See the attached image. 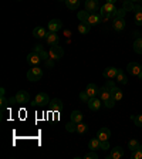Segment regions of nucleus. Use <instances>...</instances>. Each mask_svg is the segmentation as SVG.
Masks as SVG:
<instances>
[{"mask_svg":"<svg viewBox=\"0 0 142 159\" xmlns=\"http://www.w3.org/2000/svg\"><path fill=\"white\" fill-rule=\"evenodd\" d=\"M115 11H117L115 4H112V3H105L104 6H101V11H99V14L103 16V19H109L111 16L114 17Z\"/></svg>","mask_w":142,"mask_h":159,"instance_id":"nucleus-1","label":"nucleus"},{"mask_svg":"<svg viewBox=\"0 0 142 159\" xmlns=\"http://www.w3.org/2000/svg\"><path fill=\"white\" fill-rule=\"evenodd\" d=\"M41 77H43V70L40 68L39 66H34L33 68H30L29 73H27V80H29V81H33V83L39 81Z\"/></svg>","mask_w":142,"mask_h":159,"instance_id":"nucleus-2","label":"nucleus"},{"mask_svg":"<svg viewBox=\"0 0 142 159\" xmlns=\"http://www.w3.org/2000/svg\"><path fill=\"white\" fill-rule=\"evenodd\" d=\"M47 104H50V97L46 93H39L36 95V98L33 99L31 105L33 107H46Z\"/></svg>","mask_w":142,"mask_h":159,"instance_id":"nucleus-3","label":"nucleus"},{"mask_svg":"<svg viewBox=\"0 0 142 159\" xmlns=\"http://www.w3.org/2000/svg\"><path fill=\"white\" fill-rule=\"evenodd\" d=\"M64 56V48L60 46H51L50 47V58L51 60H60Z\"/></svg>","mask_w":142,"mask_h":159,"instance_id":"nucleus-4","label":"nucleus"},{"mask_svg":"<svg viewBox=\"0 0 142 159\" xmlns=\"http://www.w3.org/2000/svg\"><path fill=\"white\" fill-rule=\"evenodd\" d=\"M85 10L89 13H97L99 10L98 0H85Z\"/></svg>","mask_w":142,"mask_h":159,"instance_id":"nucleus-5","label":"nucleus"},{"mask_svg":"<svg viewBox=\"0 0 142 159\" xmlns=\"http://www.w3.org/2000/svg\"><path fill=\"white\" fill-rule=\"evenodd\" d=\"M14 97H16L17 104H27V102H30V94L27 93V91H19V93H17Z\"/></svg>","mask_w":142,"mask_h":159,"instance_id":"nucleus-6","label":"nucleus"},{"mask_svg":"<svg viewBox=\"0 0 142 159\" xmlns=\"http://www.w3.org/2000/svg\"><path fill=\"white\" fill-rule=\"evenodd\" d=\"M61 29H63V23H61V20L53 19V20H50V21H48V30H50V31L57 33V31H60Z\"/></svg>","mask_w":142,"mask_h":159,"instance_id":"nucleus-7","label":"nucleus"},{"mask_svg":"<svg viewBox=\"0 0 142 159\" xmlns=\"http://www.w3.org/2000/svg\"><path fill=\"white\" fill-rule=\"evenodd\" d=\"M41 61V57H40L39 53H36V51H31V53L27 56V63L30 64V66H39V63Z\"/></svg>","mask_w":142,"mask_h":159,"instance_id":"nucleus-8","label":"nucleus"},{"mask_svg":"<svg viewBox=\"0 0 142 159\" xmlns=\"http://www.w3.org/2000/svg\"><path fill=\"white\" fill-rule=\"evenodd\" d=\"M50 109L54 111V112H60L61 109H63V102H61V99L60 98H53L50 99Z\"/></svg>","mask_w":142,"mask_h":159,"instance_id":"nucleus-9","label":"nucleus"},{"mask_svg":"<svg viewBox=\"0 0 142 159\" xmlns=\"http://www.w3.org/2000/svg\"><path fill=\"white\" fill-rule=\"evenodd\" d=\"M126 71H128L131 75H136L138 77L139 75V73H141V66H139L138 63H129L128 66H126Z\"/></svg>","mask_w":142,"mask_h":159,"instance_id":"nucleus-10","label":"nucleus"},{"mask_svg":"<svg viewBox=\"0 0 142 159\" xmlns=\"http://www.w3.org/2000/svg\"><path fill=\"white\" fill-rule=\"evenodd\" d=\"M46 41L48 46H58V36L54 31H48L46 36Z\"/></svg>","mask_w":142,"mask_h":159,"instance_id":"nucleus-11","label":"nucleus"},{"mask_svg":"<svg viewBox=\"0 0 142 159\" xmlns=\"http://www.w3.org/2000/svg\"><path fill=\"white\" fill-rule=\"evenodd\" d=\"M109 136H111V131H109L108 128H99L98 132H97V138L99 139V141H108Z\"/></svg>","mask_w":142,"mask_h":159,"instance_id":"nucleus-12","label":"nucleus"},{"mask_svg":"<svg viewBox=\"0 0 142 159\" xmlns=\"http://www.w3.org/2000/svg\"><path fill=\"white\" fill-rule=\"evenodd\" d=\"M124 156V149L121 146H115L111 151V155L107 156V159H121Z\"/></svg>","mask_w":142,"mask_h":159,"instance_id":"nucleus-13","label":"nucleus"},{"mask_svg":"<svg viewBox=\"0 0 142 159\" xmlns=\"http://www.w3.org/2000/svg\"><path fill=\"white\" fill-rule=\"evenodd\" d=\"M98 98L101 101H107V99L111 98V89H108L107 87H101L98 89Z\"/></svg>","mask_w":142,"mask_h":159,"instance_id":"nucleus-14","label":"nucleus"},{"mask_svg":"<svg viewBox=\"0 0 142 159\" xmlns=\"http://www.w3.org/2000/svg\"><path fill=\"white\" fill-rule=\"evenodd\" d=\"M119 70L115 68V67H108V68L104 70V77H105L107 80H114L117 77V74H118Z\"/></svg>","mask_w":142,"mask_h":159,"instance_id":"nucleus-15","label":"nucleus"},{"mask_svg":"<svg viewBox=\"0 0 142 159\" xmlns=\"http://www.w3.org/2000/svg\"><path fill=\"white\" fill-rule=\"evenodd\" d=\"M103 20V16L101 14H97V13H89V17H88V24L91 27L93 26H97V24L101 23Z\"/></svg>","mask_w":142,"mask_h":159,"instance_id":"nucleus-16","label":"nucleus"},{"mask_svg":"<svg viewBox=\"0 0 142 159\" xmlns=\"http://www.w3.org/2000/svg\"><path fill=\"white\" fill-rule=\"evenodd\" d=\"M88 108L91 109V111H98L99 108H101V102H99V98H97V97H93V98H89L88 102Z\"/></svg>","mask_w":142,"mask_h":159,"instance_id":"nucleus-17","label":"nucleus"},{"mask_svg":"<svg viewBox=\"0 0 142 159\" xmlns=\"http://www.w3.org/2000/svg\"><path fill=\"white\" fill-rule=\"evenodd\" d=\"M33 36L36 37V39H46L47 31L44 27L37 26V27H34V30H33Z\"/></svg>","mask_w":142,"mask_h":159,"instance_id":"nucleus-18","label":"nucleus"},{"mask_svg":"<svg viewBox=\"0 0 142 159\" xmlns=\"http://www.w3.org/2000/svg\"><path fill=\"white\" fill-rule=\"evenodd\" d=\"M112 27L115 31H122V30L125 29V20L124 19H114Z\"/></svg>","mask_w":142,"mask_h":159,"instance_id":"nucleus-19","label":"nucleus"},{"mask_svg":"<svg viewBox=\"0 0 142 159\" xmlns=\"http://www.w3.org/2000/svg\"><path fill=\"white\" fill-rule=\"evenodd\" d=\"M98 87L95 85V84H88V85H87V94H88L89 95V98H93V97H97L98 95Z\"/></svg>","mask_w":142,"mask_h":159,"instance_id":"nucleus-20","label":"nucleus"},{"mask_svg":"<svg viewBox=\"0 0 142 159\" xmlns=\"http://www.w3.org/2000/svg\"><path fill=\"white\" fill-rule=\"evenodd\" d=\"M134 11H135V24L136 26H142V10H141V6H135L134 7Z\"/></svg>","mask_w":142,"mask_h":159,"instance_id":"nucleus-21","label":"nucleus"},{"mask_svg":"<svg viewBox=\"0 0 142 159\" xmlns=\"http://www.w3.org/2000/svg\"><path fill=\"white\" fill-rule=\"evenodd\" d=\"M88 148H89V151H97V149H99V148H101V141H99L98 138L89 139Z\"/></svg>","mask_w":142,"mask_h":159,"instance_id":"nucleus-22","label":"nucleus"},{"mask_svg":"<svg viewBox=\"0 0 142 159\" xmlns=\"http://www.w3.org/2000/svg\"><path fill=\"white\" fill-rule=\"evenodd\" d=\"M77 17H78V20L81 21V23H88L89 11H87V10H83V11H78V13H77Z\"/></svg>","mask_w":142,"mask_h":159,"instance_id":"nucleus-23","label":"nucleus"},{"mask_svg":"<svg viewBox=\"0 0 142 159\" xmlns=\"http://www.w3.org/2000/svg\"><path fill=\"white\" fill-rule=\"evenodd\" d=\"M111 97H112L115 101H121V99H122V91L119 88H117V87H114V88L111 89Z\"/></svg>","mask_w":142,"mask_h":159,"instance_id":"nucleus-24","label":"nucleus"},{"mask_svg":"<svg viewBox=\"0 0 142 159\" xmlns=\"http://www.w3.org/2000/svg\"><path fill=\"white\" fill-rule=\"evenodd\" d=\"M77 29H78V31L81 34H88L89 30H91V26H89L88 23H81V21H80V24H78Z\"/></svg>","mask_w":142,"mask_h":159,"instance_id":"nucleus-25","label":"nucleus"},{"mask_svg":"<svg viewBox=\"0 0 142 159\" xmlns=\"http://www.w3.org/2000/svg\"><path fill=\"white\" fill-rule=\"evenodd\" d=\"M134 51L142 54V37H136V40L134 41Z\"/></svg>","mask_w":142,"mask_h":159,"instance_id":"nucleus-26","label":"nucleus"},{"mask_svg":"<svg viewBox=\"0 0 142 159\" xmlns=\"http://www.w3.org/2000/svg\"><path fill=\"white\" fill-rule=\"evenodd\" d=\"M66 6L70 10H77L80 7V0H66Z\"/></svg>","mask_w":142,"mask_h":159,"instance_id":"nucleus-27","label":"nucleus"},{"mask_svg":"<svg viewBox=\"0 0 142 159\" xmlns=\"http://www.w3.org/2000/svg\"><path fill=\"white\" fill-rule=\"evenodd\" d=\"M71 121L76 124L81 122V121H83V114L80 112V111H73V112H71Z\"/></svg>","mask_w":142,"mask_h":159,"instance_id":"nucleus-28","label":"nucleus"},{"mask_svg":"<svg viewBox=\"0 0 142 159\" xmlns=\"http://www.w3.org/2000/svg\"><path fill=\"white\" fill-rule=\"evenodd\" d=\"M115 80H117V81H118L119 84H126V83H128V80H126V75L122 73V71H121V70H119V71H118V74H117Z\"/></svg>","mask_w":142,"mask_h":159,"instance_id":"nucleus-29","label":"nucleus"},{"mask_svg":"<svg viewBox=\"0 0 142 159\" xmlns=\"http://www.w3.org/2000/svg\"><path fill=\"white\" fill-rule=\"evenodd\" d=\"M87 129H88V125H87V124H84L83 121L77 124V134H85Z\"/></svg>","mask_w":142,"mask_h":159,"instance_id":"nucleus-30","label":"nucleus"},{"mask_svg":"<svg viewBox=\"0 0 142 159\" xmlns=\"http://www.w3.org/2000/svg\"><path fill=\"white\" fill-rule=\"evenodd\" d=\"M126 14V10L124 9V7H121V9H117L115 14H114V19H124Z\"/></svg>","mask_w":142,"mask_h":159,"instance_id":"nucleus-31","label":"nucleus"},{"mask_svg":"<svg viewBox=\"0 0 142 159\" xmlns=\"http://www.w3.org/2000/svg\"><path fill=\"white\" fill-rule=\"evenodd\" d=\"M138 146H139V142L136 141V139H131V141L128 142V148H129V151H131V152H132V151H135Z\"/></svg>","mask_w":142,"mask_h":159,"instance_id":"nucleus-32","label":"nucleus"},{"mask_svg":"<svg viewBox=\"0 0 142 159\" xmlns=\"http://www.w3.org/2000/svg\"><path fill=\"white\" fill-rule=\"evenodd\" d=\"M122 7L126 10V11H131V10H134V7H135V4L131 2V0H125L122 4Z\"/></svg>","mask_w":142,"mask_h":159,"instance_id":"nucleus-33","label":"nucleus"},{"mask_svg":"<svg viewBox=\"0 0 142 159\" xmlns=\"http://www.w3.org/2000/svg\"><path fill=\"white\" fill-rule=\"evenodd\" d=\"M66 129L68 131V132H77V124L71 121V122H68L66 125Z\"/></svg>","mask_w":142,"mask_h":159,"instance_id":"nucleus-34","label":"nucleus"},{"mask_svg":"<svg viewBox=\"0 0 142 159\" xmlns=\"http://www.w3.org/2000/svg\"><path fill=\"white\" fill-rule=\"evenodd\" d=\"M131 159H142V151H139V149L132 151V153H131Z\"/></svg>","mask_w":142,"mask_h":159,"instance_id":"nucleus-35","label":"nucleus"},{"mask_svg":"<svg viewBox=\"0 0 142 159\" xmlns=\"http://www.w3.org/2000/svg\"><path fill=\"white\" fill-rule=\"evenodd\" d=\"M131 119H134V122H135V125H136V126H139V128L142 126V115L131 116Z\"/></svg>","mask_w":142,"mask_h":159,"instance_id":"nucleus-36","label":"nucleus"},{"mask_svg":"<svg viewBox=\"0 0 142 159\" xmlns=\"http://www.w3.org/2000/svg\"><path fill=\"white\" fill-rule=\"evenodd\" d=\"M80 99H81V102H88V101H89V95L87 94V91L80 93Z\"/></svg>","mask_w":142,"mask_h":159,"instance_id":"nucleus-37","label":"nucleus"},{"mask_svg":"<svg viewBox=\"0 0 142 159\" xmlns=\"http://www.w3.org/2000/svg\"><path fill=\"white\" fill-rule=\"evenodd\" d=\"M115 102H117V101L112 98V97H111V98H109V99H107V101H104V105H105L107 108H112V107L115 105Z\"/></svg>","mask_w":142,"mask_h":159,"instance_id":"nucleus-38","label":"nucleus"},{"mask_svg":"<svg viewBox=\"0 0 142 159\" xmlns=\"http://www.w3.org/2000/svg\"><path fill=\"white\" fill-rule=\"evenodd\" d=\"M84 159H98V155L95 153V151H91V152H88L84 156Z\"/></svg>","mask_w":142,"mask_h":159,"instance_id":"nucleus-39","label":"nucleus"},{"mask_svg":"<svg viewBox=\"0 0 142 159\" xmlns=\"http://www.w3.org/2000/svg\"><path fill=\"white\" fill-rule=\"evenodd\" d=\"M40 57H41V60H43V61H47V60H48V57H50V53H47L46 50H43V51H40Z\"/></svg>","mask_w":142,"mask_h":159,"instance_id":"nucleus-40","label":"nucleus"},{"mask_svg":"<svg viewBox=\"0 0 142 159\" xmlns=\"http://www.w3.org/2000/svg\"><path fill=\"white\" fill-rule=\"evenodd\" d=\"M101 149H103V151H107V149H109L108 141H101Z\"/></svg>","mask_w":142,"mask_h":159,"instance_id":"nucleus-41","label":"nucleus"},{"mask_svg":"<svg viewBox=\"0 0 142 159\" xmlns=\"http://www.w3.org/2000/svg\"><path fill=\"white\" fill-rule=\"evenodd\" d=\"M105 87H107L108 89H112L114 87H115V83H114L112 80H108V81H107V84H105Z\"/></svg>","mask_w":142,"mask_h":159,"instance_id":"nucleus-42","label":"nucleus"},{"mask_svg":"<svg viewBox=\"0 0 142 159\" xmlns=\"http://www.w3.org/2000/svg\"><path fill=\"white\" fill-rule=\"evenodd\" d=\"M0 101H2V102H0V105H2V108L4 109V107L7 105V102H9V99H6V97H2V99H0Z\"/></svg>","mask_w":142,"mask_h":159,"instance_id":"nucleus-43","label":"nucleus"},{"mask_svg":"<svg viewBox=\"0 0 142 159\" xmlns=\"http://www.w3.org/2000/svg\"><path fill=\"white\" fill-rule=\"evenodd\" d=\"M43 46H41V44H36V47H34V51H36V53H40V51H43Z\"/></svg>","mask_w":142,"mask_h":159,"instance_id":"nucleus-44","label":"nucleus"},{"mask_svg":"<svg viewBox=\"0 0 142 159\" xmlns=\"http://www.w3.org/2000/svg\"><path fill=\"white\" fill-rule=\"evenodd\" d=\"M64 36L70 37V36H71V31H70V30H64Z\"/></svg>","mask_w":142,"mask_h":159,"instance_id":"nucleus-45","label":"nucleus"},{"mask_svg":"<svg viewBox=\"0 0 142 159\" xmlns=\"http://www.w3.org/2000/svg\"><path fill=\"white\" fill-rule=\"evenodd\" d=\"M0 95H2V97H3V95H6V89H4L3 87L0 88Z\"/></svg>","mask_w":142,"mask_h":159,"instance_id":"nucleus-46","label":"nucleus"},{"mask_svg":"<svg viewBox=\"0 0 142 159\" xmlns=\"http://www.w3.org/2000/svg\"><path fill=\"white\" fill-rule=\"evenodd\" d=\"M107 3H112V4H115V3H117V0H107Z\"/></svg>","mask_w":142,"mask_h":159,"instance_id":"nucleus-47","label":"nucleus"},{"mask_svg":"<svg viewBox=\"0 0 142 159\" xmlns=\"http://www.w3.org/2000/svg\"><path fill=\"white\" fill-rule=\"evenodd\" d=\"M53 61H54V60H53ZM53 61H47V67H51V66H53Z\"/></svg>","mask_w":142,"mask_h":159,"instance_id":"nucleus-48","label":"nucleus"},{"mask_svg":"<svg viewBox=\"0 0 142 159\" xmlns=\"http://www.w3.org/2000/svg\"><path fill=\"white\" fill-rule=\"evenodd\" d=\"M138 78H139V80H142V66H141V73H139V75H138Z\"/></svg>","mask_w":142,"mask_h":159,"instance_id":"nucleus-49","label":"nucleus"},{"mask_svg":"<svg viewBox=\"0 0 142 159\" xmlns=\"http://www.w3.org/2000/svg\"><path fill=\"white\" fill-rule=\"evenodd\" d=\"M131 2H132V3H136V2H139V3L142 4V0H131Z\"/></svg>","mask_w":142,"mask_h":159,"instance_id":"nucleus-50","label":"nucleus"},{"mask_svg":"<svg viewBox=\"0 0 142 159\" xmlns=\"http://www.w3.org/2000/svg\"><path fill=\"white\" fill-rule=\"evenodd\" d=\"M136 149H139V151H142V145H139V146H138V148H136Z\"/></svg>","mask_w":142,"mask_h":159,"instance_id":"nucleus-51","label":"nucleus"},{"mask_svg":"<svg viewBox=\"0 0 142 159\" xmlns=\"http://www.w3.org/2000/svg\"><path fill=\"white\" fill-rule=\"evenodd\" d=\"M58 2H66V0H58Z\"/></svg>","mask_w":142,"mask_h":159,"instance_id":"nucleus-52","label":"nucleus"},{"mask_svg":"<svg viewBox=\"0 0 142 159\" xmlns=\"http://www.w3.org/2000/svg\"><path fill=\"white\" fill-rule=\"evenodd\" d=\"M141 10H142V4H141Z\"/></svg>","mask_w":142,"mask_h":159,"instance_id":"nucleus-53","label":"nucleus"},{"mask_svg":"<svg viewBox=\"0 0 142 159\" xmlns=\"http://www.w3.org/2000/svg\"><path fill=\"white\" fill-rule=\"evenodd\" d=\"M19 2H20V0H19Z\"/></svg>","mask_w":142,"mask_h":159,"instance_id":"nucleus-54","label":"nucleus"}]
</instances>
